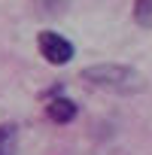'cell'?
<instances>
[{
  "label": "cell",
  "mask_w": 152,
  "mask_h": 155,
  "mask_svg": "<svg viewBox=\"0 0 152 155\" xmlns=\"http://www.w3.org/2000/svg\"><path fill=\"white\" fill-rule=\"evenodd\" d=\"M82 79L91 82L94 88H104V91H116V94H134V91H143L146 88V79L128 64H94V67H85L82 70Z\"/></svg>",
  "instance_id": "cell-1"
},
{
  "label": "cell",
  "mask_w": 152,
  "mask_h": 155,
  "mask_svg": "<svg viewBox=\"0 0 152 155\" xmlns=\"http://www.w3.org/2000/svg\"><path fill=\"white\" fill-rule=\"evenodd\" d=\"M37 49H40L43 61H49L52 67H64V64H70L73 55H76L73 43H70L67 37H61L58 31H40V34H37Z\"/></svg>",
  "instance_id": "cell-2"
},
{
  "label": "cell",
  "mask_w": 152,
  "mask_h": 155,
  "mask_svg": "<svg viewBox=\"0 0 152 155\" xmlns=\"http://www.w3.org/2000/svg\"><path fill=\"white\" fill-rule=\"evenodd\" d=\"M46 116H49L55 125H70L76 116H79V107H76V101L64 97L61 88H55L52 97H49V104H46Z\"/></svg>",
  "instance_id": "cell-3"
},
{
  "label": "cell",
  "mask_w": 152,
  "mask_h": 155,
  "mask_svg": "<svg viewBox=\"0 0 152 155\" xmlns=\"http://www.w3.org/2000/svg\"><path fill=\"white\" fill-rule=\"evenodd\" d=\"M15 134H18V128L12 122L0 125V155H15Z\"/></svg>",
  "instance_id": "cell-4"
},
{
  "label": "cell",
  "mask_w": 152,
  "mask_h": 155,
  "mask_svg": "<svg viewBox=\"0 0 152 155\" xmlns=\"http://www.w3.org/2000/svg\"><path fill=\"white\" fill-rule=\"evenodd\" d=\"M134 21L146 31H152V0H134Z\"/></svg>",
  "instance_id": "cell-5"
},
{
  "label": "cell",
  "mask_w": 152,
  "mask_h": 155,
  "mask_svg": "<svg viewBox=\"0 0 152 155\" xmlns=\"http://www.w3.org/2000/svg\"><path fill=\"white\" fill-rule=\"evenodd\" d=\"M37 6H40L46 15H55V12L64 6V0H37Z\"/></svg>",
  "instance_id": "cell-6"
}]
</instances>
